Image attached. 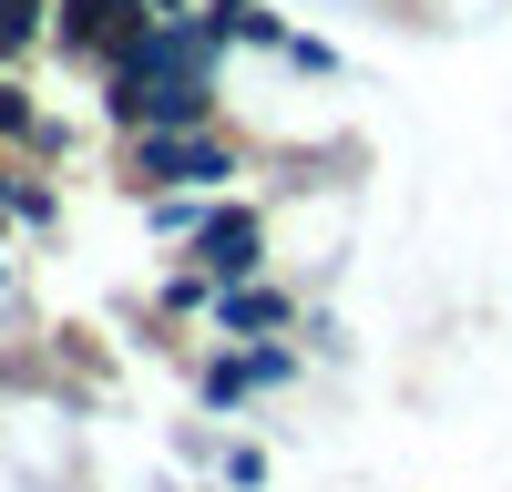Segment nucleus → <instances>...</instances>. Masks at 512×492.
<instances>
[{
    "mask_svg": "<svg viewBox=\"0 0 512 492\" xmlns=\"http://www.w3.org/2000/svg\"><path fill=\"white\" fill-rule=\"evenodd\" d=\"M226 175H246V154L216 123H144L123 144V185L134 195H226Z\"/></svg>",
    "mask_w": 512,
    "mask_h": 492,
    "instance_id": "obj_1",
    "label": "nucleus"
},
{
    "mask_svg": "<svg viewBox=\"0 0 512 492\" xmlns=\"http://www.w3.org/2000/svg\"><path fill=\"white\" fill-rule=\"evenodd\" d=\"M195 267L216 277V287L256 277V267H267V216H256V205H216V216L195 226Z\"/></svg>",
    "mask_w": 512,
    "mask_h": 492,
    "instance_id": "obj_2",
    "label": "nucleus"
},
{
    "mask_svg": "<svg viewBox=\"0 0 512 492\" xmlns=\"http://www.w3.org/2000/svg\"><path fill=\"white\" fill-rule=\"evenodd\" d=\"M205 31H216L226 52H236V41H246V52H287V41H297V21H277L267 0H205Z\"/></svg>",
    "mask_w": 512,
    "mask_h": 492,
    "instance_id": "obj_3",
    "label": "nucleus"
},
{
    "mask_svg": "<svg viewBox=\"0 0 512 492\" xmlns=\"http://www.w3.org/2000/svg\"><path fill=\"white\" fill-rule=\"evenodd\" d=\"M216 328L226 339H267V328H287V298L256 287V277H236V287H216Z\"/></svg>",
    "mask_w": 512,
    "mask_h": 492,
    "instance_id": "obj_4",
    "label": "nucleus"
},
{
    "mask_svg": "<svg viewBox=\"0 0 512 492\" xmlns=\"http://www.w3.org/2000/svg\"><path fill=\"white\" fill-rule=\"evenodd\" d=\"M144 216H154L164 236H185V246H195V226L216 216V205H205V195H144Z\"/></svg>",
    "mask_w": 512,
    "mask_h": 492,
    "instance_id": "obj_5",
    "label": "nucleus"
},
{
    "mask_svg": "<svg viewBox=\"0 0 512 492\" xmlns=\"http://www.w3.org/2000/svg\"><path fill=\"white\" fill-rule=\"evenodd\" d=\"M287 62H297V72H338V52H328L318 31H297V41H287Z\"/></svg>",
    "mask_w": 512,
    "mask_h": 492,
    "instance_id": "obj_6",
    "label": "nucleus"
},
{
    "mask_svg": "<svg viewBox=\"0 0 512 492\" xmlns=\"http://www.w3.org/2000/svg\"><path fill=\"white\" fill-rule=\"evenodd\" d=\"M205 11V0H154V21H195Z\"/></svg>",
    "mask_w": 512,
    "mask_h": 492,
    "instance_id": "obj_7",
    "label": "nucleus"
},
{
    "mask_svg": "<svg viewBox=\"0 0 512 492\" xmlns=\"http://www.w3.org/2000/svg\"><path fill=\"white\" fill-rule=\"evenodd\" d=\"M0 216H21V185H11V175H0Z\"/></svg>",
    "mask_w": 512,
    "mask_h": 492,
    "instance_id": "obj_8",
    "label": "nucleus"
},
{
    "mask_svg": "<svg viewBox=\"0 0 512 492\" xmlns=\"http://www.w3.org/2000/svg\"><path fill=\"white\" fill-rule=\"evenodd\" d=\"M0 287H11V267H0Z\"/></svg>",
    "mask_w": 512,
    "mask_h": 492,
    "instance_id": "obj_9",
    "label": "nucleus"
}]
</instances>
